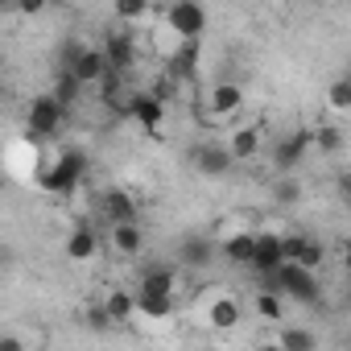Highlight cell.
I'll return each mask as SVG.
<instances>
[{"instance_id":"1","label":"cell","mask_w":351,"mask_h":351,"mask_svg":"<svg viewBox=\"0 0 351 351\" xmlns=\"http://www.w3.org/2000/svg\"><path fill=\"white\" fill-rule=\"evenodd\" d=\"M87 169H91L87 149L62 145V149L54 153V161H46V165L38 169V186H42L46 195H54V199H71V195L79 191V182L87 178Z\"/></svg>"},{"instance_id":"2","label":"cell","mask_w":351,"mask_h":351,"mask_svg":"<svg viewBox=\"0 0 351 351\" xmlns=\"http://www.w3.org/2000/svg\"><path fill=\"white\" fill-rule=\"evenodd\" d=\"M265 289H273V293H281V298H293L298 306H318V302H322L318 277H314L310 269H302V265H281V273H277L273 281H265Z\"/></svg>"},{"instance_id":"3","label":"cell","mask_w":351,"mask_h":351,"mask_svg":"<svg viewBox=\"0 0 351 351\" xmlns=\"http://www.w3.org/2000/svg\"><path fill=\"white\" fill-rule=\"evenodd\" d=\"M66 116H71V112H66L54 95H34V104H29V112H25V128H29L34 141H54V136L62 132Z\"/></svg>"},{"instance_id":"4","label":"cell","mask_w":351,"mask_h":351,"mask_svg":"<svg viewBox=\"0 0 351 351\" xmlns=\"http://www.w3.org/2000/svg\"><path fill=\"white\" fill-rule=\"evenodd\" d=\"M161 21L182 42H203V34H207V9L199 5V0H178V5H169L161 13Z\"/></svg>"},{"instance_id":"5","label":"cell","mask_w":351,"mask_h":351,"mask_svg":"<svg viewBox=\"0 0 351 351\" xmlns=\"http://www.w3.org/2000/svg\"><path fill=\"white\" fill-rule=\"evenodd\" d=\"M310 149H314V128H293V132H285V136L273 145V169L281 173V178H289V173H298V165L306 161Z\"/></svg>"},{"instance_id":"6","label":"cell","mask_w":351,"mask_h":351,"mask_svg":"<svg viewBox=\"0 0 351 351\" xmlns=\"http://www.w3.org/2000/svg\"><path fill=\"white\" fill-rule=\"evenodd\" d=\"M128 120H136L145 136H161V124H165V104H161L149 87H141V91H132V99H128Z\"/></svg>"},{"instance_id":"7","label":"cell","mask_w":351,"mask_h":351,"mask_svg":"<svg viewBox=\"0 0 351 351\" xmlns=\"http://www.w3.org/2000/svg\"><path fill=\"white\" fill-rule=\"evenodd\" d=\"M99 50L108 54V62H112V71L116 75H128L132 66H136V34L132 29H108L104 34V42H99Z\"/></svg>"},{"instance_id":"8","label":"cell","mask_w":351,"mask_h":351,"mask_svg":"<svg viewBox=\"0 0 351 351\" xmlns=\"http://www.w3.org/2000/svg\"><path fill=\"white\" fill-rule=\"evenodd\" d=\"M232 149L228 145H219V141H199L195 149H191V165L203 173V178H223V173L232 169Z\"/></svg>"},{"instance_id":"9","label":"cell","mask_w":351,"mask_h":351,"mask_svg":"<svg viewBox=\"0 0 351 351\" xmlns=\"http://www.w3.org/2000/svg\"><path fill=\"white\" fill-rule=\"evenodd\" d=\"M136 293H145V298H173V293H178V269L165 265V261L145 265L141 281H136Z\"/></svg>"},{"instance_id":"10","label":"cell","mask_w":351,"mask_h":351,"mask_svg":"<svg viewBox=\"0 0 351 351\" xmlns=\"http://www.w3.org/2000/svg\"><path fill=\"white\" fill-rule=\"evenodd\" d=\"M95 207H99V215L112 223V228H120V223H136V199H132V191H120V186H112V191H99L95 195Z\"/></svg>"},{"instance_id":"11","label":"cell","mask_w":351,"mask_h":351,"mask_svg":"<svg viewBox=\"0 0 351 351\" xmlns=\"http://www.w3.org/2000/svg\"><path fill=\"white\" fill-rule=\"evenodd\" d=\"M285 265V248L277 232H256V256H252V273H261L265 281H273Z\"/></svg>"},{"instance_id":"12","label":"cell","mask_w":351,"mask_h":351,"mask_svg":"<svg viewBox=\"0 0 351 351\" xmlns=\"http://www.w3.org/2000/svg\"><path fill=\"white\" fill-rule=\"evenodd\" d=\"M215 256H219V248H215V240L203 236V232H191V236L178 240V265H186V269H211Z\"/></svg>"},{"instance_id":"13","label":"cell","mask_w":351,"mask_h":351,"mask_svg":"<svg viewBox=\"0 0 351 351\" xmlns=\"http://www.w3.org/2000/svg\"><path fill=\"white\" fill-rule=\"evenodd\" d=\"M281 248H285V265H302V269H318L322 261H326V248L318 244V240H310V236H302V232H293V236H281Z\"/></svg>"},{"instance_id":"14","label":"cell","mask_w":351,"mask_h":351,"mask_svg":"<svg viewBox=\"0 0 351 351\" xmlns=\"http://www.w3.org/2000/svg\"><path fill=\"white\" fill-rule=\"evenodd\" d=\"M169 83H195L199 79V42H182L178 50H173L169 58H165V71H161Z\"/></svg>"},{"instance_id":"15","label":"cell","mask_w":351,"mask_h":351,"mask_svg":"<svg viewBox=\"0 0 351 351\" xmlns=\"http://www.w3.org/2000/svg\"><path fill=\"white\" fill-rule=\"evenodd\" d=\"M71 75H75L83 87H99V83L112 75V62H108V54H104L99 46H87V50H83V58L71 66Z\"/></svg>"},{"instance_id":"16","label":"cell","mask_w":351,"mask_h":351,"mask_svg":"<svg viewBox=\"0 0 351 351\" xmlns=\"http://www.w3.org/2000/svg\"><path fill=\"white\" fill-rule=\"evenodd\" d=\"M95 256H99V232H95L91 223H75V232L66 236V261L87 265V261H95Z\"/></svg>"},{"instance_id":"17","label":"cell","mask_w":351,"mask_h":351,"mask_svg":"<svg viewBox=\"0 0 351 351\" xmlns=\"http://www.w3.org/2000/svg\"><path fill=\"white\" fill-rule=\"evenodd\" d=\"M261 145H265V128H261V124H244V128H236L232 141H228V149H232L236 161H252V157L261 153Z\"/></svg>"},{"instance_id":"18","label":"cell","mask_w":351,"mask_h":351,"mask_svg":"<svg viewBox=\"0 0 351 351\" xmlns=\"http://www.w3.org/2000/svg\"><path fill=\"white\" fill-rule=\"evenodd\" d=\"M207 322H211V330H236V326H240V302H236L232 293L211 298V306H207Z\"/></svg>"},{"instance_id":"19","label":"cell","mask_w":351,"mask_h":351,"mask_svg":"<svg viewBox=\"0 0 351 351\" xmlns=\"http://www.w3.org/2000/svg\"><path fill=\"white\" fill-rule=\"evenodd\" d=\"M207 108H211L215 116L240 112V108H244V87H240V83H215L211 95H207Z\"/></svg>"},{"instance_id":"20","label":"cell","mask_w":351,"mask_h":351,"mask_svg":"<svg viewBox=\"0 0 351 351\" xmlns=\"http://www.w3.org/2000/svg\"><path fill=\"white\" fill-rule=\"evenodd\" d=\"M108 236H112V248H116L124 261H136V256H141V248H145L141 223H120V228H112Z\"/></svg>"},{"instance_id":"21","label":"cell","mask_w":351,"mask_h":351,"mask_svg":"<svg viewBox=\"0 0 351 351\" xmlns=\"http://www.w3.org/2000/svg\"><path fill=\"white\" fill-rule=\"evenodd\" d=\"M223 256L240 269H252V256H256V232H236L228 244H223Z\"/></svg>"},{"instance_id":"22","label":"cell","mask_w":351,"mask_h":351,"mask_svg":"<svg viewBox=\"0 0 351 351\" xmlns=\"http://www.w3.org/2000/svg\"><path fill=\"white\" fill-rule=\"evenodd\" d=\"M104 306H108V314H112L116 326H120V322H132V314H136V293H132V289H112V293L104 298Z\"/></svg>"},{"instance_id":"23","label":"cell","mask_w":351,"mask_h":351,"mask_svg":"<svg viewBox=\"0 0 351 351\" xmlns=\"http://www.w3.org/2000/svg\"><path fill=\"white\" fill-rule=\"evenodd\" d=\"M50 95H54V99H58V104L71 112V108L83 99V83H79L71 71H58V75H54V91H50Z\"/></svg>"},{"instance_id":"24","label":"cell","mask_w":351,"mask_h":351,"mask_svg":"<svg viewBox=\"0 0 351 351\" xmlns=\"http://www.w3.org/2000/svg\"><path fill=\"white\" fill-rule=\"evenodd\" d=\"M277 343H281L285 351H318V339H314L310 326H285V330L277 335Z\"/></svg>"},{"instance_id":"25","label":"cell","mask_w":351,"mask_h":351,"mask_svg":"<svg viewBox=\"0 0 351 351\" xmlns=\"http://www.w3.org/2000/svg\"><path fill=\"white\" fill-rule=\"evenodd\" d=\"M252 310L265 318V322H281L285 318V306H281V293H273V289H261L256 298H252Z\"/></svg>"},{"instance_id":"26","label":"cell","mask_w":351,"mask_h":351,"mask_svg":"<svg viewBox=\"0 0 351 351\" xmlns=\"http://www.w3.org/2000/svg\"><path fill=\"white\" fill-rule=\"evenodd\" d=\"M136 314H145V318H169L173 314V298H145V293H136Z\"/></svg>"},{"instance_id":"27","label":"cell","mask_w":351,"mask_h":351,"mask_svg":"<svg viewBox=\"0 0 351 351\" xmlns=\"http://www.w3.org/2000/svg\"><path fill=\"white\" fill-rule=\"evenodd\" d=\"M298 199H302V182H298V173H289V178H277V182H273V203L289 207V203H298Z\"/></svg>"},{"instance_id":"28","label":"cell","mask_w":351,"mask_h":351,"mask_svg":"<svg viewBox=\"0 0 351 351\" xmlns=\"http://www.w3.org/2000/svg\"><path fill=\"white\" fill-rule=\"evenodd\" d=\"M314 149H322V153H339V149H343V128H335V124H318V128H314Z\"/></svg>"},{"instance_id":"29","label":"cell","mask_w":351,"mask_h":351,"mask_svg":"<svg viewBox=\"0 0 351 351\" xmlns=\"http://www.w3.org/2000/svg\"><path fill=\"white\" fill-rule=\"evenodd\" d=\"M326 104H330L335 112H351V83H347V79H335V83L326 87Z\"/></svg>"},{"instance_id":"30","label":"cell","mask_w":351,"mask_h":351,"mask_svg":"<svg viewBox=\"0 0 351 351\" xmlns=\"http://www.w3.org/2000/svg\"><path fill=\"white\" fill-rule=\"evenodd\" d=\"M116 17H120L124 25H136L141 17H149V5H145V0H120V5H116Z\"/></svg>"},{"instance_id":"31","label":"cell","mask_w":351,"mask_h":351,"mask_svg":"<svg viewBox=\"0 0 351 351\" xmlns=\"http://www.w3.org/2000/svg\"><path fill=\"white\" fill-rule=\"evenodd\" d=\"M83 318H87V326H91V330H112V326H116V322H112V314H108V306H104V302H91V306H87V314H83Z\"/></svg>"},{"instance_id":"32","label":"cell","mask_w":351,"mask_h":351,"mask_svg":"<svg viewBox=\"0 0 351 351\" xmlns=\"http://www.w3.org/2000/svg\"><path fill=\"white\" fill-rule=\"evenodd\" d=\"M0 351H25V343L17 335H5V339H0Z\"/></svg>"},{"instance_id":"33","label":"cell","mask_w":351,"mask_h":351,"mask_svg":"<svg viewBox=\"0 0 351 351\" xmlns=\"http://www.w3.org/2000/svg\"><path fill=\"white\" fill-rule=\"evenodd\" d=\"M339 199L351 203V173H339Z\"/></svg>"},{"instance_id":"34","label":"cell","mask_w":351,"mask_h":351,"mask_svg":"<svg viewBox=\"0 0 351 351\" xmlns=\"http://www.w3.org/2000/svg\"><path fill=\"white\" fill-rule=\"evenodd\" d=\"M256 351H285V347H281V343H261Z\"/></svg>"},{"instance_id":"35","label":"cell","mask_w":351,"mask_h":351,"mask_svg":"<svg viewBox=\"0 0 351 351\" xmlns=\"http://www.w3.org/2000/svg\"><path fill=\"white\" fill-rule=\"evenodd\" d=\"M343 252H347V256H351V236H347V240H343Z\"/></svg>"},{"instance_id":"36","label":"cell","mask_w":351,"mask_h":351,"mask_svg":"<svg viewBox=\"0 0 351 351\" xmlns=\"http://www.w3.org/2000/svg\"><path fill=\"white\" fill-rule=\"evenodd\" d=\"M343 269H347V277H351V256H347V261H343Z\"/></svg>"},{"instance_id":"37","label":"cell","mask_w":351,"mask_h":351,"mask_svg":"<svg viewBox=\"0 0 351 351\" xmlns=\"http://www.w3.org/2000/svg\"><path fill=\"white\" fill-rule=\"evenodd\" d=\"M343 79H347V83H351V66H347V75H343Z\"/></svg>"}]
</instances>
